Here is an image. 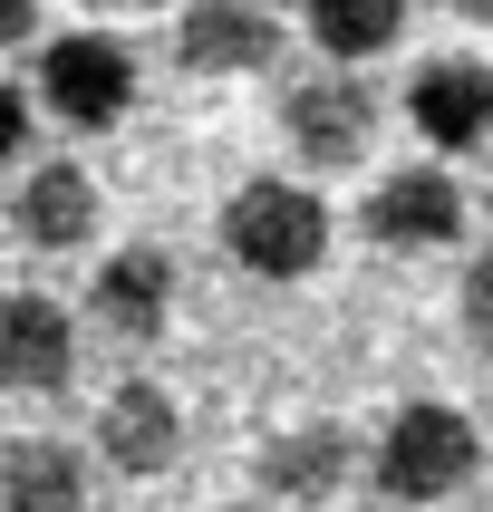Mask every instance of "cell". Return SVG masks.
<instances>
[{"mask_svg":"<svg viewBox=\"0 0 493 512\" xmlns=\"http://www.w3.org/2000/svg\"><path fill=\"white\" fill-rule=\"evenodd\" d=\"M223 252L252 281H310L329 261V203L310 184H290V174H252L223 203Z\"/></svg>","mask_w":493,"mask_h":512,"instance_id":"obj_1","label":"cell"},{"mask_svg":"<svg viewBox=\"0 0 493 512\" xmlns=\"http://www.w3.org/2000/svg\"><path fill=\"white\" fill-rule=\"evenodd\" d=\"M484 474V435L455 406H397V426L377 435V474L368 484L406 512H445L464 484Z\"/></svg>","mask_w":493,"mask_h":512,"instance_id":"obj_2","label":"cell"},{"mask_svg":"<svg viewBox=\"0 0 493 512\" xmlns=\"http://www.w3.org/2000/svg\"><path fill=\"white\" fill-rule=\"evenodd\" d=\"M39 107H49L68 136L126 126V107H136V58H126V39H107V29L49 39V49H39Z\"/></svg>","mask_w":493,"mask_h":512,"instance_id":"obj_3","label":"cell"},{"mask_svg":"<svg viewBox=\"0 0 493 512\" xmlns=\"http://www.w3.org/2000/svg\"><path fill=\"white\" fill-rule=\"evenodd\" d=\"M281 136H290V155L319 165V174L358 165L377 145V87H358L348 68H319V78H300L281 97Z\"/></svg>","mask_w":493,"mask_h":512,"instance_id":"obj_4","label":"cell"},{"mask_svg":"<svg viewBox=\"0 0 493 512\" xmlns=\"http://www.w3.org/2000/svg\"><path fill=\"white\" fill-rule=\"evenodd\" d=\"M406 116L435 155H474L493 145V58H426L406 78Z\"/></svg>","mask_w":493,"mask_h":512,"instance_id":"obj_5","label":"cell"},{"mask_svg":"<svg viewBox=\"0 0 493 512\" xmlns=\"http://www.w3.org/2000/svg\"><path fill=\"white\" fill-rule=\"evenodd\" d=\"M174 58L194 78H252V68L281 58V20H271V0H184Z\"/></svg>","mask_w":493,"mask_h":512,"instance_id":"obj_6","label":"cell"},{"mask_svg":"<svg viewBox=\"0 0 493 512\" xmlns=\"http://www.w3.org/2000/svg\"><path fill=\"white\" fill-rule=\"evenodd\" d=\"M68 377H78V319L58 310L49 290H10L0 300V387L58 397Z\"/></svg>","mask_w":493,"mask_h":512,"instance_id":"obj_7","label":"cell"},{"mask_svg":"<svg viewBox=\"0 0 493 512\" xmlns=\"http://www.w3.org/2000/svg\"><path fill=\"white\" fill-rule=\"evenodd\" d=\"M368 232L387 242V252H445V242H464V194H455V174H445V165H397V174H377Z\"/></svg>","mask_w":493,"mask_h":512,"instance_id":"obj_8","label":"cell"},{"mask_svg":"<svg viewBox=\"0 0 493 512\" xmlns=\"http://www.w3.org/2000/svg\"><path fill=\"white\" fill-rule=\"evenodd\" d=\"M97 455L116 474H165L184 455V416H174V397L155 377H116L107 397H97Z\"/></svg>","mask_w":493,"mask_h":512,"instance_id":"obj_9","label":"cell"},{"mask_svg":"<svg viewBox=\"0 0 493 512\" xmlns=\"http://www.w3.org/2000/svg\"><path fill=\"white\" fill-rule=\"evenodd\" d=\"M97 174L87 165H29L20 174V194H10V232H20L29 252H78V242H97Z\"/></svg>","mask_w":493,"mask_h":512,"instance_id":"obj_10","label":"cell"},{"mask_svg":"<svg viewBox=\"0 0 493 512\" xmlns=\"http://www.w3.org/2000/svg\"><path fill=\"white\" fill-rule=\"evenodd\" d=\"M0 512H87V455L68 435H10L0 445Z\"/></svg>","mask_w":493,"mask_h":512,"instance_id":"obj_11","label":"cell"},{"mask_svg":"<svg viewBox=\"0 0 493 512\" xmlns=\"http://www.w3.org/2000/svg\"><path fill=\"white\" fill-rule=\"evenodd\" d=\"M348 474H358V445H348L339 426H290V435L261 445V493H271V503L310 512V503H329Z\"/></svg>","mask_w":493,"mask_h":512,"instance_id":"obj_12","label":"cell"},{"mask_svg":"<svg viewBox=\"0 0 493 512\" xmlns=\"http://www.w3.org/2000/svg\"><path fill=\"white\" fill-rule=\"evenodd\" d=\"M87 310L107 319L116 339H155L174 319V261L155 252V242H136V252H116L107 271H97V290H87Z\"/></svg>","mask_w":493,"mask_h":512,"instance_id":"obj_13","label":"cell"},{"mask_svg":"<svg viewBox=\"0 0 493 512\" xmlns=\"http://www.w3.org/2000/svg\"><path fill=\"white\" fill-rule=\"evenodd\" d=\"M300 29L319 39V58L358 68V58H377V49L406 39V0H300Z\"/></svg>","mask_w":493,"mask_h":512,"instance_id":"obj_14","label":"cell"},{"mask_svg":"<svg viewBox=\"0 0 493 512\" xmlns=\"http://www.w3.org/2000/svg\"><path fill=\"white\" fill-rule=\"evenodd\" d=\"M464 339H474V348H493V252L464 271Z\"/></svg>","mask_w":493,"mask_h":512,"instance_id":"obj_15","label":"cell"},{"mask_svg":"<svg viewBox=\"0 0 493 512\" xmlns=\"http://www.w3.org/2000/svg\"><path fill=\"white\" fill-rule=\"evenodd\" d=\"M20 145H29V97L0 78V165H20Z\"/></svg>","mask_w":493,"mask_h":512,"instance_id":"obj_16","label":"cell"},{"mask_svg":"<svg viewBox=\"0 0 493 512\" xmlns=\"http://www.w3.org/2000/svg\"><path fill=\"white\" fill-rule=\"evenodd\" d=\"M39 39V0H0V58Z\"/></svg>","mask_w":493,"mask_h":512,"instance_id":"obj_17","label":"cell"},{"mask_svg":"<svg viewBox=\"0 0 493 512\" xmlns=\"http://www.w3.org/2000/svg\"><path fill=\"white\" fill-rule=\"evenodd\" d=\"M87 10H107V20H136V10H155V0H87Z\"/></svg>","mask_w":493,"mask_h":512,"instance_id":"obj_18","label":"cell"},{"mask_svg":"<svg viewBox=\"0 0 493 512\" xmlns=\"http://www.w3.org/2000/svg\"><path fill=\"white\" fill-rule=\"evenodd\" d=\"M455 10H464V20H484V29H493V0H455Z\"/></svg>","mask_w":493,"mask_h":512,"instance_id":"obj_19","label":"cell"}]
</instances>
